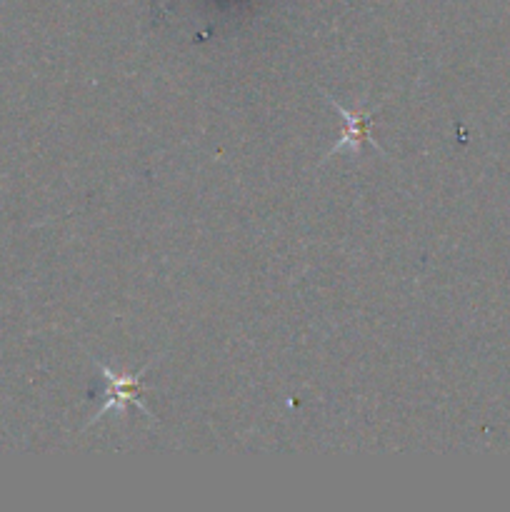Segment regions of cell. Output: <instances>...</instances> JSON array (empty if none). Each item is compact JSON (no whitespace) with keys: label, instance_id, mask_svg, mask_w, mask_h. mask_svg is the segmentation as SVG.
<instances>
[{"label":"cell","instance_id":"1","mask_svg":"<svg viewBox=\"0 0 510 512\" xmlns=\"http://www.w3.org/2000/svg\"><path fill=\"white\" fill-rule=\"evenodd\" d=\"M95 365L100 368L103 378L108 380V390H105L108 400H105L103 408L95 413V418L90 420L88 425H93L95 420H100L105 413H110V410H118V413H123L125 405H135V408H138L143 415H148L150 420L155 418V415L148 410V405L140 400V395H143V378H145V373H148V368L153 363H148L143 370H138V373H133V375H120V373H115V370H110L108 365H103V363H95Z\"/></svg>","mask_w":510,"mask_h":512},{"label":"cell","instance_id":"2","mask_svg":"<svg viewBox=\"0 0 510 512\" xmlns=\"http://www.w3.org/2000/svg\"><path fill=\"white\" fill-rule=\"evenodd\" d=\"M325 98H328L330 103H333V108L338 110L340 118L345 120L343 138H340L338 143H335L333 148H330V153L325 155V158H330V155H333L335 150L345 148V145H350V148H353V150H358L363 143L375 145V148H378L380 153H383V148H380V145H378V140H375L373 135H370V123H373V120H375V113H378V108H375L373 113H360V110H355V113H350V110H345L343 105H340L338 100H335L330 93H325Z\"/></svg>","mask_w":510,"mask_h":512}]
</instances>
